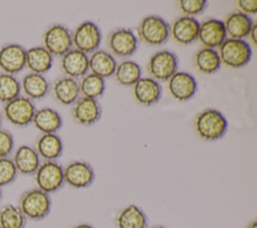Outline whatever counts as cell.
Wrapping results in <instances>:
<instances>
[{"instance_id":"obj_1","label":"cell","mask_w":257,"mask_h":228,"mask_svg":"<svg viewBox=\"0 0 257 228\" xmlns=\"http://www.w3.org/2000/svg\"><path fill=\"white\" fill-rule=\"evenodd\" d=\"M18 208L27 220H42L50 212L51 199L49 194L33 188L25 191L19 198Z\"/></svg>"},{"instance_id":"obj_2","label":"cell","mask_w":257,"mask_h":228,"mask_svg":"<svg viewBox=\"0 0 257 228\" xmlns=\"http://www.w3.org/2000/svg\"><path fill=\"white\" fill-rule=\"evenodd\" d=\"M228 128L225 117L217 109L207 108L200 112L195 120V131L197 135L206 141L221 139Z\"/></svg>"},{"instance_id":"obj_3","label":"cell","mask_w":257,"mask_h":228,"mask_svg":"<svg viewBox=\"0 0 257 228\" xmlns=\"http://www.w3.org/2000/svg\"><path fill=\"white\" fill-rule=\"evenodd\" d=\"M218 55L221 63L230 68H240L246 65L252 55L248 42L243 39L226 38L218 47Z\"/></svg>"},{"instance_id":"obj_4","label":"cell","mask_w":257,"mask_h":228,"mask_svg":"<svg viewBox=\"0 0 257 228\" xmlns=\"http://www.w3.org/2000/svg\"><path fill=\"white\" fill-rule=\"evenodd\" d=\"M36 188L50 194L59 190L64 184L63 168L55 161L40 163L34 174Z\"/></svg>"},{"instance_id":"obj_5","label":"cell","mask_w":257,"mask_h":228,"mask_svg":"<svg viewBox=\"0 0 257 228\" xmlns=\"http://www.w3.org/2000/svg\"><path fill=\"white\" fill-rule=\"evenodd\" d=\"M36 111L33 100L24 95H19L4 103L3 116L7 122L16 127H27L32 123Z\"/></svg>"},{"instance_id":"obj_6","label":"cell","mask_w":257,"mask_h":228,"mask_svg":"<svg viewBox=\"0 0 257 228\" xmlns=\"http://www.w3.org/2000/svg\"><path fill=\"white\" fill-rule=\"evenodd\" d=\"M138 33L141 39L149 45H162L170 36V25L162 17L151 15L144 18L139 27Z\"/></svg>"},{"instance_id":"obj_7","label":"cell","mask_w":257,"mask_h":228,"mask_svg":"<svg viewBox=\"0 0 257 228\" xmlns=\"http://www.w3.org/2000/svg\"><path fill=\"white\" fill-rule=\"evenodd\" d=\"M148 72L155 80L166 81L177 72L178 57L169 50H162L154 53L147 65Z\"/></svg>"},{"instance_id":"obj_8","label":"cell","mask_w":257,"mask_h":228,"mask_svg":"<svg viewBox=\"0 0 257 228\" xmlns=\"http://www.w3.org/2000/svg\"><path fill=\"white\" fill-rule=\"evenodd\" d=\"M72 34L63 25L55 24L43 34V47L53 56H63L71 49Z\"/></svg>"},{"instance_id":"obj_9","label":"cell","mask_w":257,"mask_h":228,"mask_svg":"<svg viewBox=\"0 0 257 228\" xmlns=\"http://www.w3.org/2000/svg\"><path fill=\"white\" fill-rule=\"evenodd\" d=\"M101 42V32L91 21H84L72 34V45L75 49L87 54L96 51Z\"/></svg>"},{"instance_id":"obj_10","label":"cell","mask_w":257,"mask_h":228,"mask_svg":"<svg viewBox=\"0 0 257 228\" xmlns=\"http://www.w3.org/2000/svg\"><path fill=\"white\" fill-rule=\"evenodd\" d=\"M26 67V49L17 43H9L0 48V69L3 73L15 75Z\"/></svg>"},{"instance_id":"obj_11","label":"cell","mask_w":257,"mask_h":228,"mask_svg":"<svg viewBox=\"0 0 257 228\" xmlns=\"http://www.w3.org/2000/svg\"><path fill=\"white\" fill-rule=\"evenodd\" d=\"M64 183L73 188H86L90 186L94 180V171L92 167L82 161H74L69 163L63 169Z\"/></svg>"},{"instance_id":"obj_12","label":"cell","mask_w":257,"mask_h":228,"mask_svg":"<svg viewBox=\"0 0 257 228\" xmlns=\"http://www.w3.org/2000/svg\"><path fill=\"white\" fill-rule=\"evenodd\" d=\"M227 38L224 23L218 19H207L200 24L198 37L204 48H218Z\"/></svg>"},{"instance_id":"obj_13","label":"cell","mask_w":257,"mask_h":228,"mask_svg":"<svg viewBox=\"0 0 257 228\" xmlns=\"http://www.w3.org/2000/svg\"><path fill=\"white\" fill-rule=\"evenodd\" d=\"M107 46L113 55L127 57L133 55L137 50L138 39L131 29L120 28L109 35Z\"/></svg>"},{"instance_id":"obj_14","label":"cell","mask_w":257,"mask_h":228,"mask_svg":"<svg viewBox=\"0 0 257 228\" xmlns=\"http://www.w3.org/2000/svg\"><path fill=\"white\" fill-rule=\"evenodd\" d=\"M168 89L175 99L186 101L196 93L197 81L192 74L184 71H177L169 78Z\"/></svg>"},{"instance_id":"obj_15","label":"cell","mask_w":257,"mask_h":228,"mask_svg":"<svg viewBox=\"0 0 257 228\" xmlns=\"http://www.w3.org/2000/svg\"><path fill=\"white\" fill-rule=\"evenodd\" d=\"M199 27L200 23L196 18L182 16L170 26V35L176 42L188 45L197 39Z\"/></svg>"},{"instance_id":"obj_16","label":"cell","mask_w":257,"mask_h":228,"mask_svg":"<svg viewBox=\"0 0 257 228\" xmlns=\"http://www.w3.org/2000/svg\"><path fill=\"white\" fill-rule=\"evenodd\" d=\"M135 99L142 105H152L159 101L162 96V86L159 81L152 77H141L133 85Z\"/></svg>"},{"instance_id":"obj_17","label":"cell","mask_w":257,"mask_h":228,"mask_svg":"<svg viewBox=\"0 0 257 228\" xmlns=\"http://www.w3.org/2000/svg\"><path fill=\"white\" fill-rule=\"evenodd\" d=\"M72 116L76 123L83 126H90L99 120L101 107L96 99L82 96L74 102Z\"/></svg>"},{"instance_id":"obj_18","label":"cell","mask_w":257,"mask_h":228,"mask_svg":"<svg viewBox=\"0 0 257 228\" xmlns=\"http://www.w3.org/2000/svg\"><path fill=\"white\" fill-rule=\"evenodd\" d=\"M11 159L18 174L22 175H34L40 165V157L36 150L28 145L18 147Z\"/></svg>"},{"instance_id":"obj_19","label":"cell","mask_w":257,"mask_h":228,"mask_svg":"<svg viewBox=\"0 0 257 228\" xmlns=\"http://www.w3.org/2000/svg\"><path fill=\"white\" fill-rule=\"evenodd\" d=\"M60 64L62 71L67 77L84 76L88 70V56L75 48L70 49L61 56Z\"/></svg>"},{"instance_id":"obj_20","label":"cell","mask_w":257,"mask_h":228,"mask_svg":"<svg viewBox=\"0 0 257 228\" xmlns=\"http://www.w3.org/2000/svg\"><path fill=\"white\" fill-rule=\"evenodd\" d=\"M226 35L232 39H243L248 36L254 22L252 18L241 12H233L223 21Z\"/></svg>"},{"instance_id":"obj_21","label":"cell","mask_w":257,"mask_h":228,"mask_svg":"<svg viewBox=\"0 0 257 228\" xmlns=\"http://www.w3.org/2000/svg\"><path fill=\"white\" fill-rule=\"evenodd\" d=\"M116 65L113 55L104 50H96L88 57V69L103 79L113 75Z\"/></svg>"},{"instance_id":"obj_22","label":"cell","mask_w":257,"mask_h":228,"mask_svg":"<svg viewBox=\"0 0 257 228\" xmlns=\"http://www.w3.org/2000/svg\"><path fill=\"white\" fill-rule=\"evenodd\" d=\"M53 63V56L43 46H33L26 49V67L32 72L42 74L47 72Z\"/></svg>"},{"instance_id":"obj_23","label":"cell","mask_w":257,"mask_h":228,"mask_svg":"<svg viewBox=\"0 0 257 228\" xmlns=\"http://www.w3.org/2000/svg\"><path fill=\"white\" fill-rule=\"evenodd\" d=\"M35 150L44 161H55L62 154V141L56 134H42L36 141Z\"/></svg>"},{"instance_id":"obj_24","label":"cell","mask_w":257,"mask_h":228,"mask_svg":"<svg viewBox=\"0 0 257 228\" xmlns=\"http://www.w3.org/2000/svg\"><path fill=\"white\" fill-rule=\"evenodd\" d=\"M21 91L24 92V96L29 99H40L44 97L49 91V82L42 74L27 73L20 81Z\"/></svg>"},{"instance_id":"obj_25","label":"cell","mask_w":257,"mask_h":228,"mask_svg":"<svg viewBox=\"0 0 257 228\" xmlns=\"http://www.w3.org/2000/svg\"><path fill=\"white\" fill-rule=\"evenodd\" d=\"M32 124L43 134H55L62 126V119L55 109L42 107L36 109Z\"/></svg>"},{"instance_id":"obj_26","label":"cell","mask_w":257,"mask_h":228,"mask_svg":"<svg viewBox=\"0 0 257 228\" xmlns=\"http://www.w3.org/2000/svg\"><path fill=\"white\" fill-rule=\"evenodd\" d=\"M52 92L55 99L64 105L74 103L80 93L77 81L71 77L57 79L52 85Z\"/></svg>"},{"instance_id":"obj_27","label":"cell","mask_w":257,"mask_h":228,"mask_svg":"<svg viewBox=\"0 0 257 228\" xmlns=\"http://www.w3.org/2000/svg\"><path fill=\"white\" fill-rule=\"evenodd\" d=\"M117 228H146L148 219L145 212L136 205H128L116 216Z\"/></svg>"},{"instance_id":"obj_28","label":"cell","mask_w":257,"mask_h":228,"mask_svg":"<svg viewBox=\"0 0 257 228\" xmlns=\"http://www.w3.org/2000/svg\"><path fill=\"white\" fill-rule=\"evenodd\" d=\"M142 75L141 66L133 60H123L116 65L113 76L115 81L123 86L134 85Z\"/></svg>"},{"instance_id":"obj_29","label":"cell","mask_w":257,"mask_h":228,"mask_svg":"<svg viewBox=\"0 0 257 228\" xmlns=\"http://www.w3.org/2000/svg\"><path fill=\"white\" fill-rule=\"evenodd\" d=\"M194 65L198 71L205 74L216 72L221 66V61L217 50L210 48L200 49L194 56Z\"/></svg>"},{"instance_id":"obj_30","label":"cell","mask_w":257,"mask_h":228,"mask_svg":"<svg viewBox=\"0 0 257 228\" xmlns=\"http://www.w3.org/2000/svg\"><path fill=\"white\" fill-rule=\"evenodd\" d=\"M26 222L18 206L6 204L0 208V228H25Z\"/></svg>"},{"instance_id":"obj_31","label":"cell","mask_w":257,"mask_h":228,"mask_svg":"<svg viewBox=\"0 0 257 228\" xmlns=\"http://www.w3.org/2000/svg\"><path fill=\"white\" fill-rule=\"evenodd\" d=\"M78 86L79 92L82 94V96L96 99L104 92L105 82L103 78L95 74L88 73L82 77L80 83H78Z\"/></svg>"},{"instance_id":"obj_32","label":"cell","mask_w":257,"mask_h":228,"mask_svg":"<svg viewBox=\"0 0 257 228\" xmlns=\"http://www.w3.org/2000/svg\"><path fill=\"white\" fill-rule=\"evenodd\" d=\"M21 93L20 81L15 75L0 73V102L6 103Z\"/></svg>"},{"instance_id":"obj_33","label":"cell","mask_w":257,"mask_h":228,"mask_svg":"<svg viewBox=\"0 0 257 228\" xmlns=\"http://www.w3.org/2000/svg\"><path fill=\"white\" fill-rule=\"evenodd\" d=\"M18 172L10 157L0 158V188L13 183Z\"/></svg>"},{"instance_id":"obj_34","label":"cell","mask_w":257,"mask_h":228,"mask_svg":"<svg viewBox=\"0 0 257 228\" xmlns=\"http://www.w3.org/2000/svg\"><path fill=\"white\" fill-rule=\"evenodd\" d=\"M207 6L206 0H181L178 2V7L184 16L194 17L201 12Z\"/></svg>"},{"instance_id":"obj_35","label":"cell","mask_w":257,"mask_h":228,"mask_svg":"<svg viewBox=\"0 0 257 228\" xmlns=\"http://www.w3.org/2000/svg\"><path fill=\"white\" fill-rule=\"evenodd\" d=\"M14 150V138L12 134L0 128V158H8Z\"/></svg>"},{"instance_id":"obj_36","label":"cell","mask_w":257,"mask_h":228,"mask_svg":"<svg viewBox=\"0 0 257 228\" xmlns=\"http://www.w3.org/2000/svg\"><path fill=\"white\" fill-rule=\"evenodd\" d=\"M238 12L246 15H254L257 12V0H239L236 2Z\"/></svg>"},{"instance_id":"obj_37","label":"cell","mask_w":257,"mask_h":228,"mask_svg":"<svg viewBox=\"0 0 257 228\" xmlns=\"http://www.w3.org/2000/svg\"><path fill=\"white\" fill-rule=\"evenodd\" d=\"M248 37H249V40L251 42L252 45L256 46L257 45V23H254L249 34H248Z\"/></svg>"},{"instance_id":"obj_38","label":"cell","mask_w":257,"mask_h":228,"mask_svg":"<svg viewBox=\"0 0 257 228\" xmlns=\"http://www.w3.org/2000/svg\"><path fill=\"white\" fill-rule=\"evenodd\" d=\"M73 228H93L91 225L86 224V223H82V224H78L76 226H74Z\"/></svg>"},{"instance_id":"obj_39","label":"cell","mask_w":257,"mask_h":228,"mask_svg":"<svg viewBox=\"0 0 257 228\" xmlns=\"http://www.w3.org/2000/svg\"><path fill=\"white\" fill-rule=\"evenodd\" d=\"M247 228H257V222L256 221H252L248 226Z\"/></svg>"},{"instance_id":"obj_40","label":"cell","mask_w":257,"mask_h":228,"mask_svg":"<svg viewBox=\"0 0 257 228\" xmlns=\"http://www.w3.org/2000/svg\"><path fill=\"white\" fill-rule=\"evenodd\" d=\"M152 228H166L164 226H155V227H152Z\"/></svg>"},{"instance_id":"obj_41","label":"cell","mask_w":257,"mask_h":228,"mask_svg":"<svg viewBox=\"0 0 257 228\" xmlns=\"http://www.w3.org/2000/svg\"><path fill=\"white\" fill-rule=\"evenodd\" d=\"M1 123H2V115L0 112V126H1Z\"/></svg>"},{"instance_id":"obj_42","label":"cell","mask_w":257,"mask_h":228,"mask_svg":"<svg viewBox=\"0 0 257 228\" xmlns=\"http://www.w3.org/2000/svg\"><path fill=\"white\" fill-rule=\"evenodd\" d=\"M1 198H2V190L0 188V200H1Z\"/></svg>"}]
</instances>
